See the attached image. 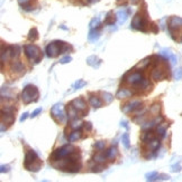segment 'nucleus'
<instances>
[{"mask_svg": "<svg viewBox=\"0 0 182 182\" xmlns=\"http://www.w3.org/2000/svg\"><path fill=\"white\" fill-rule=\"evenodd\" d=\"M52 165L54 166V168H56L58 170H62V171H65V172L74 173V172L80 171L81 157H80V154H79V151L73 154H71V155H69V157H67L53 161V162H52Z\"/></svg>", "mask_w": 182, "mask_h": 182, "instance_id": "obj_1", "label": "nucleus"}, {"mask_svg": "<svg viewBox=\"0 0 182 182\" xmlns=\"http://www.w3.org/2000/svg\"><path fill=\"white\" fill-rule=\"evenodd\" d=\"M124 82L131 86H134L137 89H146L151 86L150 82L144 78L140 72H131L126 74L124 77Z\"/></svg>", "mask_w": 182, "mask_h": 182, "instance_id": "obj_2", "label": "nucleus"}, {"mask_svg": "<svg viewBox=\"0 0 182 182\" xmlns=\"http://www.w3.org/2000/svg\"><path fill=\"white\" fill-rule=\"evenodd\" d=\"M42 161L39 160L38 155L34 150H28L25 154V161L24 166L26 170L33 171V172H38L42 168Z\"/></svg>", "mask_w": 182, "mask_h": 182, "instance_id": "obj_3", "label": "nucleus"}, {"mask_svg": "<svg viewBox=\"0 0 182 182\" xmlns=\"http://www.w3.org/2000/svg\"><path fill=\"white\" fill-rule=\"evenodd\" d=\"M168 28L173 40L182 41V18L178 16H173L169 19Z\"/></svg>", "mask_w": 182, "mask_h": 182, "instance_id": "obj_4", "label": "nucleus"}, {"mask_svg": "<svg viewBox=\"0 0 182 182\" xmlns=\"http://www.w3.org/2000/svg\"><path fill=\"white\" fill-rule=\"evenodd\" d=\"M71 49V46L67 43H64V41L61 40H55L52 41L46 46V55L51 58H54V57H58L60 54H64L69 51Z\"/></svg>", "mask_w": 182, "mask_h": 182, "instance_id": "obj_5", "label": "nucleus"}, {"mask_svg": "<svg viewBox=\"0 0 182 182\" xmlns=\"http://www.w3.org/2000/svg\"><path fill=\"white\" fill-rule=\"evenodd\" d=\"M39 97V92L37 89L36 86L34 85H27L24 89H22V100L24 102V104L28 105V104L33 103V102H36Z\"/></svg>", "mask_w": 182, "mask_h": 182, "instance_id": "obj_6", "label": "nucleus"}, {"mask_svg": "<svg viewBox=\"0 0 182 182\" xmlns=\"http://www.w3.org/2000/svg\"><path fill=\"white\" fill-rule=\"evenodd\" d=\"M78 149L73 145H64L62 148L60 149H56V150L52 153V155L50 157V161L53 162V161H56V160H60V159H63V157H67L71 154L75 153L78 152Z\"/></svg>", "mask_w": 182, "mask_h": 182, "instance_id": "obj_7", "label": "nucleus"}, {"mask_svg": "<svg viewBox=\"0 0 182 182\" xmlns=\"http://www.w3.org/2000/svg\"><path fill=\"white\" fill-rule=\"evenodd\" d=\"M24 49H25L26 57L30 60V63L38 64L42 60V58H43L41 49H39V47H37L36 45H32V44L26 45L25 47H24Z\"/></svg>", "mask_w": 182, "mask_h": 182, "instance_id": "obj_8", "label": "nucleus"}, {"mask_svg": "<svg viewBox=\"0 0 182 182\" xmlns=\"http://www.w3.org/2000/svg\"><path fill=\"white\" fill-rule=\"evenodd\" d=\"M131 27L133 29H136V30H141V32H146L148 30V20H147L146 16H144L142 13H138L135 15V17L131 20Z\"/></svg>", "mask_w": 182, "mask_h": 182, "instance_id": "obj_9", "label": "nucleus"}, {"mask_svg": "<svg viewBox=\"0 0 182 182\" xmlns=\"http://www.w3.org/2000/svg\"><path fill=\"white\" fill-rule=\"evenodd\" d=\"M166 65L163 64V62H155V65H154L152 72H151V77L154 81H162L168 76V73H166Z\"/></svg>", "mask_w": 182, "mask_h": 182, "instance_id": "obj_10", "label": "nucleus"}, {"mask_svg": "<svg viewBox=\"0 0 182 182\" xmlns=\"http://www.w3.org/2000/svg\"><path fill=\"white\" fill-rule=\"evenodd\" d=\"M51 115L53 119L59 123H65L67 121V115H65V110H64V105L61 103L55 104L54 106L51 108Z\"/></svg>", "mask_w": 182, "mask_h": 182, "instance_id": "obj_11", "label": "nucleus"}, {"mask_svg": "<svg viewBox=\"0 0 182 182\" xmlns=\"http://www.w3.org/2000/svg\"><path fill=\"white\" fill-rule=\"evenodd\" d=\"M14 111L15 107L14 106H2L1 108V123L3 124H8L11 125L15 122V115H14Z\"/></svg>", "mask_w": 182, "mask_h": 182, "instance_id": "obj_12", "label": "nucleus"}, {"mask_svg": "<svg viewBox=\"0 0 182 182\" xmlns=\"http://www.w3.org/2000/svg\"><path fill=\"white\" fill-rule=\"evenodd\" d=\"M71 105L75 108V110L81 114V116H84L88 113V107H87V103L84 102L82 97H78L71 102Z\"/></svg>", "mask_w": 182, "mask_h": 182, "instance_id": "obj_13", "label": "nucleus"}, {"mask_svg": "<svg viewBox=\"0 0 182 182\" xmlns=\"http://www.w3.org/2000/svg\"><path fill=\"white\" fill-rule=\"evenodd\" d=\"M141 106H142V102H140V100H131L129 103L125 104L124 106L121 107V110H123V112H124L125 114H128V113H131V112L138 110Z\"/></svg>", "mask_w": 182, "mask_h": 182, "instance_id": "obj_14", "label": "nucleus"}, {"mask_svg": "<svg viewBox=\"0 0 182 182\" xmlns=\"http://www.w3.org/2000/svg\"><path fill=\"white\" fill-rule=\"evenodd\" d=\"M162 119H163L162 116H156V117H155L154 119H152V121H148V122L143 123V124H142V129H143L144 131H146V130L153 129L154 126L157 125L159 123L162 122Z\"/></svg>", "mask_w": 182, "mask_h": 182, "instance_id": "obj_15", "label": "nucleus"}, {"mask_svg": "<svg viewBox=\"0 0 182 182\" xmlns=\"http://www.w3.org/2000/svg\"><path fill=\"white\" fill-rule=\"evenodd\" d=\"M161 55H162L163 57H165L166 59H169L170 62L173 64V65H174V64H176V62H178V58H176V56L170 49H162V50H161Z\"/></svg>", "mask_w": 182, "mask_h": 182, "instance_id": "obj_16", "label": "nucleus"}, {"mask_svg": "<svg viewBox=\"0 0 182 182\" xmlns=\"http://www.w3.org/2000/svg\"><path fill=\"white\" fill-rule=\"evenodd\" d=\"M87 64L89 66L93 67V68H98L100 66V64H101V59H99L97 56L92 55V56H89L87 58Z\"/></svg>", "mask_w": 182, "mask_h": 182, "instance_id": "obj_17", "label": "nucleus"}, {"mask_svg": "<svg viewBox=\"0 0 182 182\" xmlns=\"http://www.w3.org/2000/svg\"><path fill=\"white\" fill-rule=\"evenodd\" d=\"M146 145H147L146 151H148V152H155L157 149L160 148V140L155 138L152 141L148 142V143H146Z\"/></svg>", "mask_w": 182, "mask_h": 182, "instance_id": "obj_18", "label": "nucleus"}, {"mask_svg": "<svg viewBox=\"0 0 182 182\" xmlns=\"http://www.w3.org/2000/svg\"><path fill=\"white\" fill-rule=\"evenodd\" d=\"M89 103L93 108H99L102 106V102L100 100V98L96 95H90L89 97Z\"/></svg>", "mask_w": 182, "mask_h": 182, "instance_id": "obj_19", "label": "nucleus"}, {"mask_svg": "<svg viewBox=\"0 0 182 182\" xmlns=\"http://www.w3.org/2000/svg\"><path fill=\"white\" fill-rule=\"evenodd\" d=\"M10 68H11V70H13L14 73H22L24 70H25L24 65H22L20 62H18V60L13 62L11 65H10Z\"/></svg>", "mask_w": 182, "mask_h": 182, "instance_id": "obj_20", "label": "nucleus"}, {"mask_svg": "<svg viewBox=\"0 0 182 182\" xmlns=\"http://www.w3.org/2000/svg\"><path fill=\"white\" fill-rule=\"evenodd\" d=\"M131 95H133V92L127 89V88H120L118 92H117V94L116 96L118 98H126V97H131Z\"/></svg>", "mask_w": 182, "mask_h": 182, "instance_id": "obj_21", "label": "nucleus"}, {"mask_svg": "<svg viewBox=\"0 0 182 182\" xmlns=\"http://www.w3.org/2000/svg\"><path fill=\"white\" fill-rule=\"evenodd\" d=\"M153 138H155V135H154L153 132H151V131H146V132H144L143 134L141 135L142 142H144L145 144L148 143L150 141H152Z\"/></svg>", "mask_w": 182, "mask_h": 182, "instance_id": "obj_22", "label": "nucleus"}, {"mask_svg": "<svg viewBox=\"0 0 182 182\" xmlns=\"http://www.w3.org/2000/svg\"><path fill=\"white\" fill-rule=\"evenodd\" d=\"M117 154H118V150H117V148H116V146H111V148L106 152V157H107V159H109L110 161H114L116 159V157H117Z\"/></svg>", "mask_w": 182, "mask_h": 182, "instance_id": "obj_23", "label": "nucleus"}, {"mask_svg": "<svg viewBox=\"0 0 182 182\" xmlns=\"http://www.w3.org/2000/svg\"><path fill=\"white\" fill-rule=\"evenodd\" d=\"M117 18H118V24L121 25V24H124L128 18V11L127 10H119L118 13H117Z\"/></svg>", "mask_w": 182, "mask_h": 182, "instance_id": "obj_24", "label": "nucleus"}, {"mask_svg": "<svg viewBox=\"0 0 182 182\" xmlns=\"http://www.w3.org/2000/svg\"><path fill=\"white\" fill-rule=\"evenodd\" d=\"M30 2H32V0H18V3H19L24 9L27 10V11L34 9V6Z\"/></svg>", "mask_w": 182, "mask_h": 182, "instance_id": "obj_25", "label": "nucleus"}, {"mask_svg": "<svg viewBox=\"0 0 182 182\" xmlns=\"http://www.w3.org/2000/svg\"><path fill=\"white\" fill-rule=\"evenodd\" d=\"M116 18H117V17L114 15V13H112V11H109V13H107V16H106L105 25H114Z\"/></svg>", "mask_w": 182, "mask_h": 182, "instance_id": "obj_26", "label": "nucleus"}, {"mask_svg": "<svg viewBox=\"0 0 182 182\" xmlns=\"http://www.w3.org/2000/svg\"><path fill=\"white\" fill-rule=\"evenodd\" d=\"M166 124H159V126H157V129H156V132H157V135L160 136L161 138H164L165 136V134H166Z\"/></svg>", "mask_w": 182, "mask_h": 182, "instance_id": "obj_27", "label": "nucleus"}, {"mask_svg": "<svg viewBox=\"0 0 182 182\" xmlns=\"http://www.w3.org/2000/svg\"><path fill=\"white\" fill-rule=\"evenodd\" d=\"M99 37H100V34H99V32H98V29H96V28L91 29L89 32V36H88L90 41H96Z\"/></svg>", "mask_w": 182, "mask_h": 182, "instance_id": "obj_28", "label": "nucleus"}, {"mask_svg": "<svg viewBox=\"0 0 182 182\" xmlns=\"http://www.w3.org/2000/svg\"><path fill=\"white\" fill-rule=\"evenodd\" d=\"M82 126H83V123L81 122L80 119H78V117H77V119H71V123H70V127H71V129L78 130V129H80V127H82Z\"/></svg>", "mask_w": 182, "mask_h": 182, "instance_id": "obj_29", "label": "nucleus"}, {"mask_svg": "<svg viewBox=\"0 0 182 182\" xmlns=\"http://www.w3.org/2000/svg\"><path fill=\"white\" fill-rule=\"evenodd\" d=\"M106 159H107V157H106V154H102V153H98V154H96L95 157H93V162L95 163H105V161H106Z\"/></svg>", "mask_w": 182, "mask_h": 182, "instance_id": "obj_30", "label": "nucleus"}, {"mask_svg": "<svg viewBox=\"0 0 182 182\" xmlns=\"http://www.w3.org/2000/svg\"><path fill=\"white\" fill-rule=\"evenodd\" d=\"M38 38V32L36 28H32L28 32V39L30 41H35Z\"/></svg>", "mask_w": 182, "mask_h": 182, "instance_id": "obj_31", "label": "nucleus"}, {"mask_svg": "<svg viewBox=\"0 0 182 182\" xmlns=\"http://www.w3.org/2000/svg\"><path fill=\"white\" fill-rule=\"evenodd\" d=\"M80 138H81V132H79V131H73V132L69 135V141L70 142H75L78 140H80Z\"/></svg>", "mask_w": 182, "mask_h": 182, "instance_id": "obj_32", "label": "nucleus"}, {"mask_svg": "<svg viewBox=\"0 0 182 182\" xmlns=\"http://www.w3.org/2000/svg\"><path fill=\"white\" fill-rule=\"evenodd\" d=\"M121 142H123L125 149L131 148V141H129V135H128V133L123 134V136H121Z\"/></svg>", "mask_w": 182, "mask_h": 182, "instance_id": "obj_33", "label": "nucleus"}, {"mask_svg": "<svg viewBox=\"0 0 182 182\" xmlns=\"http://www.w3.org/2000/svg\"><path fill=\"white\" fill-rule=\"evenodd\" d=\"M101 96H102V98H103V100H105V103H107V104H110L112 100H114V96H112L110 93H107V92H102Z\"/></svg>", "mask_w": 182, "mask_h": 182, "instance_id": "obj_34", "label": "nucleus"}, {"mask_svg": "<svg viewBox=\"0 0 182 182\" xmlns=\"http://www.w3.org/2000/svg\"><path fill=\"white\" fill-rule=\"evenodd\" d=\"M159 176H160V174L157 172H150L146 173L145 178H146L147 181H155V180H159Z\"/></svg>", "mask_w": 182, "mask_h": 182, "instance_id": "obj_35", "label": "nucleus"}, {"mask_svg": "<svg viewBox=\"0 0 182 182\" xmlns=\"http://www.w3.org/2000/svg\"><path fill=\"white\" fill-rule=\"evenodd\" d=\"M90 168H91V171H92V172L98 173V172H101V171L105 169L106 166L103 165L102 163H96L95 165H90Z\"/></svg>", "mask_w": 182, "mask_h": 182, "instance_id": "obj_36", "label": "nucleus"}, {"mask_svg": "<svg viewBox=\"0 0 182 182\" xmlns=\"http://www.w3.org/2000/svg\"><path fill=\"white\" fill-rule=\"evenodd\" d=\"M86 85H87V82H86V81H83V79H78L77 82L74 83V85H73L74 91H77V89H80V88L84 87Z\"/></svg>", "mask_w": 182, "mask_h": 182, "instance_id": "obj_37", "label": "nucleus"}, {"mask_svg": "<svg viewBox=\"0 0 182 182\" xmlns=\"http://www.w3.org/2000/svg\"><path fill=\"white\" fill-rule=\"evenodd\" d=\"M100 25V19L99 18H93L91 21H90V28L95 29L98 28V26Z\"/></svg>", "mask_w": 182, "mask_h": 182, "instance_id": "obj_38", "label": "nucleus"}, {"mask_svg": "<svg viewBox=\"0 0 182 182\" xmlns=\"http://www.w3.org/2000/svg\"><path fill=\"white\" fill-rule=\"evenodd\" d=\"M160 108H161V106L159 105V104H154L153 106L151 107L150 112L152 114H154V115H157V114H159V112H160Z\"/></svg>", "mask_w": 182, "mask_h": 182, "instance_id": "obj_39", "label": "nucleus"}, {"mask_svg": "<svg viewBox=\"0 0 182 182\" xmlns=\"http://www.w3.org/2000/svg\"><path fill=\"white\" fill-rule=\"evenodd\" d=\"M106 146V143L103 141H98L95 143V148L97 149V150H103Z\"/></svg>", "mask_w": 182, "mask_h": 182, "instance_id": "obj_40", "label": "nucleus"}, {"mask_svg": "<svg viewBox=\"0 0 182 182\" xmlns=\"http://www.w3.org/2000/svg\"><path fill=\"white\" fill-rule=\"evenodd\" d=\"M174 78H176V81H179V79L182 78V68L176 69V72H174Z\"/></svg>", "mask_w": 182, "mask_h": 182, "instance_id": "obj_41", "label": "nucleus"}, {"mask_svg": "<svg viewBox=\"0 0 182 182\" xmlns=\"http://www.w3.org/2000/svg\"><path fill=\"white\" fill-rule=\"evenodd\" d=\"M71 60H72V57H71V56H65V57H63V58H61L60 63L61 64H67V63H70Z\"/></svg>", "mask_w": 182, "mask_h": 182, "instance_id": "obj_42", "label": "nucleus"}, {"mask_svg": "<svg viewBox=\"0 0 182 182\" xmlns=\"http://www.w3.org/2000/svg\"><path fill=\"white\" fill-rule=\"evenodd\" d=\"M83 126H84V130H86V131H88V132H89V131H91V129H92V124H91L90 122L83 123Z\"/></svg>", "mask_w": 182, "mask_h": 182, "instance_id": "obj_43", "label": "nucleus"}, {"mask_svg": "<svg viewBox=\"0 0 182 182\" xmlns=\"http://www.w3.org/2000/svg\"><path fill=\"white\" fill-rule=\"evenodd\" d=\"M42 112V108L41 107H39V108H36L35 111H34V112H33L32 113V115H30V117H32V119H34V117H36V116L38 115L39 113H41Z\"/></svg>", "mask_w": 182, "mask_h": 182, "instance_id": "obj_44", "label": "nucleus"}, {"mask_svg": "<svg viewBox=\"0 0 182 182\" xmlns=\"http://www.w3.org/2000/svg\"><path fill=\"white\" fill-rule=\"evenodd\" d=\"M0 171H1V173L8 172V171H9V165H1V169H0Z\"/></svg>", "mask_w": 182, "mask_h": 182, "instance_id": "obj_45", "label": "nucleus"}, {"mask_svg": "<svg viewBox=\"0 0 182 182\" xmlns=\"http://www.w3.org/2000/svg\"><path fill=\"white\" fill-rule=\"evenodd\" d=\"M180 170H181V166L178 164V165H173L172 166V171L173 172H179Z\"/></svg>", "mask_w": 182, "mask_h": 182, "instance_id": "obj_46", "label": "nucleus"}, {"mask_svg": "<svg viewBox=\"0 0 182 182\" xmlns=\"http://www.w3.org/2000/svg\"><path fill=\"white\" fill-rule=\"evenodd\" d=\"M27 117H28V113H24L22 116H20V122H24Z\"/></svg>", "mask_w": 182, "mask_h": 182, "instance_id": "obj_47", "label": "nucleus"}, {"mask_svg": "<svg viewBox=\"0 0 182 182\" xmlns=\"http://www.w3.org/2000/svg\"><path fill=\"white\" fill-rule=\"evenodd\" d=\"M121 126H124V127H125L126 130L129 129V126H128V123H127V122H125V121H124V122H121Z\"/></svg>", "mask_w": 182, "mask_h": 182, "instance_id": "obj_48", "label": "nucleus"}, {"mask_svg": "<svg viewBox=\"0 0 182 182\" xmlns=\"http://www.w3.org/2000/svg\"><path fill=\"white\" fill-rule=\"evenodd\" d=\"M88 1H89L90 3H95V2H98L99 0H88Z\"/></svg>", "mask_w": 182, "mask_h": 182, "instance_id": "obj_49", "label": "nucleus"}, {"mask_svg": "<svg viewBox=\"0 0 182 182\" xmlns=\"http://www.w3.org/2000/svg\"><path fill=\"white\" fill-rule=\"evenodd\" d=\"M140 0H131V2L133 3V5H135V3H137Z\"/></svg>", "mask_w": 182, "mask_h": 182, "instance_id": "obj_50", "label": "nucleus"}]
</instances>
